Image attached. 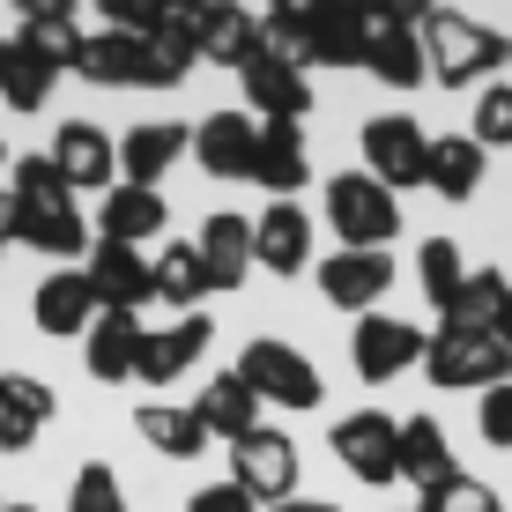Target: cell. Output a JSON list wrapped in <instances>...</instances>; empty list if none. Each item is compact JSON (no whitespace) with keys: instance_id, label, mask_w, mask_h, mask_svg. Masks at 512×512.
Returning a JSON list of instances; mask_svg holds the SVG:
<instances>
[{"instance_id":"38","label":"cell","mask_w":512,"mask_h":512,"mask_svg":"<svg viewBox=\"0 0 512 512\" xmlns=\"http://www.w3.org/2000/svg\"><path fill=\"white\" fill-rule=\"evenodd\" d=\"M475 141H483V149H512V82L475 97Z\"/></svg>"},{"instance_id":"4","label":"cell","mask_w":512,"mask_h":512,"mask_svg":"<svg viewBox=\"0 0 512 512\" xmlns=\"http://www.w3.org/2000/svg\"><path fill=\"white\" fill-rule=\"evenodd\" d=\"M75 75H82V82H97V90H179L186 67H171L149 38H127V30H97V38H82Z\"/></svg>"},{"instance_id":"19","label":"cell","mask_w":512,"mask_h":512,"mask_svg":"<svg viewBox=\"0 0 512 512\" xmlns=\"http://www.w3.org/2000/svg\"><path fill=\"white\" fill-rule=\"evenodd\" d=\"M179 156H193V134L179 127V119H141L134 134H119V171H127V186L156 193V179H171Z\"/></svg>"},{"instance_id":"8","label":"cell","mask_w":512,"mask_h":512,"mask_svg":"<svg viewBox=\"0 0 512 512\" xmlns=\"http://www.w3.org/2000/svg\"><path fill=\"white\" fill-rule=\"evenodd\" d=\"M297 30H305V67H364L372 60V15L349 8V0H305Z\"/></svg>"},{"instance_id":"29","label":"cell","mask_w":512,"mask_h":512,"mask_svg":"<svg viewBox=\"0 0 512 512\" xmlns=\"http://www.w3.org/2000/svg\"><path fill=\"white\" fill-rule=\"evenodd\" d=\"M446 475H453V446L438 431V416H409L401 423V446H394V483H416V498H423Z\"/></svg>"},{"instance_id":"25","label":"cell","mask_w":512,"mask_h":512,"mask_svg":"<svg viewBox=\"0 0 512 512\" xmlns=\"http://www.w3.org/2000/svg\"><path fill=\"white\" fill-rule=\"evenodd\" d=\"M141 342H149L141 312H97V327L82 334V349H90V379H97V386H119V379H134V364H141Z\"/></svg>"},{"instance_id":"48","label":"cell","mask_w":512,"mask_h":512,"mask_svg":"<svg viewBox=\"0 0 512 512\" xmlns=\"http://www.w3.org/2000/svg\"><path fill=\"white\" fill-rule=\"evenodd\" d=\"M409 512H416V505H409Z\"/></svg>"},{"instance_id":"13","label":"cell","mask_w":512,"mask_h":512,"mask_svg":"<svg viewBox=\"0 0 512 512\" xmlns=\"http://www.w3.org/2000/svg\"><path fill=\"white\" fill-rule=\"evenodd\" d=\"M245 104L260 112V127H305V112H312V82H305V67H290V60H253L245 67Z\"/></svg>"},{"instance_id":"44","label":"cell","mask_w":512,"mask_h":512,"mask_svg":"<svg viewBox=\"0 0 512 512\" xmlns=\"http://www.w3.org/2000/svg\"><path fill=\"white\" fill-rule=\"evenodd\" d=\"M0 245H8V186H0Z\"/></svg>"},{"instance_id":"36","label":"cell","mask_w":512,"mask_h":512,"mask_svg":"<svg viewBox=\"0 0 512 512\" xmlns=\"http://www.w3.org/2000/svg\"><path fill=\"white\" fill-rule=\"evenodd\" d=\"M461 275H468V260H461V245H453V238H423L416 245V282H423L431 305H446V297L461 290Z\"/></svg>"},{"instance_id":"15","label":"cell","mask_w":512,"mask_h":512,"mask_svg":"<svg viewBox=\"0 0 512 512\" xmlns=\"http://www.w3.org/2000/svg\"><path fill=\"white\" fill-rule=\"evenodd\" d=\"M253 268H268V275L312 268V216L297 201H268V216H253Z\"/></svg>"},{"instance_id":"18","label":"cell","mask_w":512,"mask_h":512,"mask_svg":"<svg viewBox=\"0 0 512 512\" xmlns=\"http://www.w3.org/2000/svg\"><path fill=\"white\" fill-rule=\"evenodd\" d=\"M423 15V8H416ZM416 15L409 8H386V15H372V75L386 82V90H416L431 67H423V38H416Z\"/></svg>"},{"instance_id":"23","label":"cell","mask_w":512,"mask_h":512,"mask_svg":"<svg viewBox=\"0 0 512 512\" xmlns=\"http://www.w3.org/2000/svg\"><path fill=\"white\" fill-rule=\"evenodd\" d=\"M193 253H201V268H208V297L238 290V282L253 275V216H208L201 238H193Z\"/></svg>"},{"instance_id":"14","label":"cell","mask_w":512,"mask_h":512,"mask_svg":"<svg viewBox=\"0 0 512 512\" xmlns=\"http://www.w3.org/2000/svg\"><path fill=\"white\" fill-rule=\"evenodd\" d=\"M82 275H90V290H97V312H141V305H156V297H149V253H134V245L97 238Z\"/></svg>"},{"instance_id":"42","label":"cell","mask_w":512,"mask_h":512,"mask_svg":"<svg viewBox=\"0 0 512 512\" xmlns=\"http://www.w3.org/2000/svg\"><path fill=\"white\" fill-rule=\"evenodd\" d=\"M490 334H498V342L512 349V290H505V305H498V320H490Z\"/></svg>"},{"instance_id":"26","label":"cell","mask_w":512,"mask_h":512,"mask_svg":"<svg viewBox=\"0 0 512 512\" xmlns=\"http://www.w3.org/2000/svg\"><path fill=\"white\" fill-rule=\"evenodd\" d=\"M52 386L45 379H23V372H8V386H0V453H30L38 446V431L52 423Z\"/></svg>"},{"instance_id":"20","label":"cell","mask_w":512,"mask_h":512,"mask_svg":"<svg viewBox=\"0 0 512 512\" xmlns=\"http://www.w3.org/2000/svg\"><path fill=\"white\" fill-rule=\"evenodd\" d=\"M320 290H327V305L364 320L394 290V253H334V260H320Z\"/></svg>"},{"instance_id":"6","label":"cell","mask_w":512,"mask_h":512,"mask_svg":"<svg viewBox=\"0 0 512 512\" xmlns=\"http://www.w3.org/2000/svg\"><path fill=\"white\" fill-rule=\"evenodd\" d=\"M8 238L15 245H30V253H45V260H75V253H90V223H82V208H75V193H23V201H15L8 193Z\"/></svg>"},{"instance_id":"32","label":"cell","mask_w":512,"mask_h":512,"mask_svg":"<svg viewBox=\"0 0 512 512\" xmlns=\"http://www.w3.org/2000/svg\"><path fill=\"white\" fill-rule=\"evenodd\" d=\"M149 297H156V305H171V312H201L208 268H201V253H193V238H186V245L171 238L164 253L149 260Z\"/></svg>"},{"instance_id":"12","label":"cell","mask_w":512,"mask_h":512,"mask_svg":"<svg viewBox=\"0 0 512 512\" xmlns=\"http://www.w3.org/2000/svg\"><path fill=\"white\" fill-rule=\"evenodd\" d=\"M334 461H342L357 483H394V446H401V423L386 409H357V416H334L327 431Z\"/></svg>"},{"instance_id":"7","label":"cell","mask_w":512,"mask_h":512,"mask_svg":"<svg viewBox=\"0 0 512 512\" xmlns=\"http://www.w3.org/2000/svg\"><path fill=\"white\" fill-rule=\"evenodd\" d=\"M297 475H305V461H297V438H290V431H275V423H260V431H245L238 446H231V483L253 490V505H260V512L305 498V490H297Z\"/></svg>"},{"instance_id":"21","label":"cell","mask_w":512,"mask_h":512,"mask_svg":"<svg viewBox=\"0 0 512 512\" xmlns=\"http://www.w3.org/2000/svg\"><path fill=\"white\" fill-rule=\"evenodd\" d=\"M201 60L216 67H253L268 60V38H260V15L253 8H223V0H201Z\"/></svg>"},{"instance_id":"3","label":"cell","mask_w":512,"mask_h":512,"mask_svg":"<svg viewBox=\"0 0 512 512\" xmlns=\"http://www.w3.org/2000/svg\"><path fill=\"white\" fill-rule=\"evenodd\" d=\"M327 223L334 238H342V253H386V245L401 238V201L386 193L372 171H342V179H327Z\"/></svg>"},{"instance_id":"46","label":"cell","mask_w":512,"mask_h":512,"mask_svg":"<svg viewBox=\"0 0 512 512\" xmlns=\"http://www.w3.org/2000/svg\"><path fill=\"white\" fill-rule=\"evenodd\" d=\"M0 171H8V149H0Z\"/></svg>"},{"instance_id":"5","label":"cell","mask_w":512,"mask_h":512,"mask_svg":"<svg viewBox=\"0 0 512 512\" xmlns=\"http://www.w3.org/2000/svg\"><path fill=\"white\" fill-rule=\"evenodd\" d=\"M238 379L253 386V401L260 409H290V416H305V409H320V372H312V357H297L290 342H275V334H260V342H245L238 349Z\"/></svg>"},{"instance_id":"43","label":"cell","mask_w":512,"mask_h":512,"mask_svg":"<svg viewBox=\"0 0 512 512\" xmlns=\"http://www.w3.org/2000/svg\"><path fill=\"white\" fill-rule=\"evenodd\" d=\"M275 512H342V505H327V498H290V505H275Z\"/></svg>"},{"instance_id":"47","label":"cell","mask_w":512,"mask_h":512,"mask_svg":"<svg viewBox=\"0 0 512 512\" xmlns=\"http://www.w3.org/2000/svg\"><path fill=\"white\" fill-rule=\"evenodd\" d=\"M0 386H8V372H0Z\"/></svg>"},{"instance_id":"31","label":"cell","mask_w":512,"mask_h":512,"mask_svg":"<svg viewBox=\"0 0 512 512\" xmlns=\"http://www.w3.org/2000/svg\"><path fill=\"white\" fill-rule=\"evenodd\" d=\"M483 164H490V149H483L475 134H438V141H431V171H423V186H431L438 201H475Z\"/></svg>"},{"instance_id":"45","label":"cell","mask_w":512,"mask_h":512,"mask_svg":"<svg viewBox=\"0 0 512 512\" xmlns=\"http://www.w3.org/2000/svg\"><path fill=\"white\" fill-rule=\"evenodd\" d=\"M0 512H38V505H0Z\"/></svg>"},{"instance_id":"39","label":"cell","mask_w":512,"mask_h":512,"mask_svg":"<svg viewBox=\"0 0 512 512\" xmlns=\"http://www.w3.org/2000/svg\"><path fill=\"white\" fill-rule=\"evenodd\" d=\"M67 512H127V498H119V475L104 468V461H90L75 475V498H67Z\"/></svg>"},{"instance_id":"11","label":"cell","mask_w":512,"mask_h":512,"mask_svg":"<svg viewBox=\"0 0 512 512\" xmlns=\"http://www.w3.org/2000/svg\"><path fill=\"white\" fill-rule=\"evenodd\" d=\"M364 171L394 193V186H423V171H431V134L416 127V119L386 112V119H364Z\"/></svg>"},{"instance_id":"41","label":"cell","mask_w":512,"mask_h":512,"mask_svg":"<svg viewBox=\"0 0 512 512\" xmlns=\"http://www.w3.org/2000/svg\"><path fill=\"white\" fill-rule=\"evenodd\" d=\"M186 512H260V505H253V490H245V483L223 475V483H201V490H193Z\"/></svg>"},{"instance_id":"9","label":"cell","mask_w":512,"mask_h":512,"mask_svg":"<svg viewBox=\"0 0 512 512\" xmlns=\"http://www.w3.org/2000/svg\"><path fill=\"white\" fill-rule=\"evenodd\" d=\"M45 164L60 171L67 193H112L119 186V141L104 134V127H90V119H60Z\"/></svg>"},{"instance_id":"28","label":"cell","mask_w":512,"mask_h":512,"mask_svg":"<svg viewBox=\"0 0 512 512\" xmlns=\"http://www.w3.org/2000/svg\"><path fill=\"white\" fill-rule=\"evenodd\" d=\"M193 416H201V431L223 438V446H238L245 431H260V401H253V386H245L238 372H216V379H208L201 401H193Z\"/></svg>"},{"instance_id":"24","label":"cell","mask_w":512,"mask_h":512,"mask_svg":"<svg viewBox=\"0 0 512 512\" xmlns=\"http://www.w3.org/2000/svg\"><path fill=\"white\" fill-rule=\"evenodd\" d=\"M164 223H171V208H164V193H149V186H127V179H119V186L97 201V238L134 245V253H141V238H164Z\"/></svg>"},{"instance_id":"35","label":"cell","mask_w":512,"mask_h":512,"mask_svg":"<svg viewBox=\"0 0 512 512\" xmlns=\"http://www.w3.org/2000/svg\"><path fill=\"white\" fill-rule=\"evenodd\" d=\"M134 431L149 438L164 461H193V453L208 446V431H201V416H193V401H186V409H171V401H149V409L134 416Z\"/></svg>"},{"instance_id":"27","label":"cell","mask_w":512,"mask_h":512,"mask_svg":"<svg viewBox=\"0 0 512 512\" xmlns=\"http://www.w3.org/2000/svg\"><path fill=\"white\" fill-rule=\"evenodd\" d=\"M15 38L38 52L52 75L82 60V23H75V8H67V0H23V30H15Z\"/></svg>"},{"instance_id":"10","label":"cell","mask_w":512,"mask_h":512,"mask_svg":"<svg viewBox=\"0 0 512 512\" xmlns=\"http://www.w3.org/2000/svg\"><path fill=\"white\" fill-rule=\"evenodd\" d=\"M423 334L416 320H386V312H364L357 334H349V364H357V379L364 386H386V379H401L409 364H423Z\"/></svg>"},{"instance_id":"2","label":"cell","mask_w":512,"mask_h":512,"mask_svg":"<svg viewBox=\"0 0 512 512\" xmlns=\"http://www.w3.org/2000/svg\"><path fill=\"white\" fill-rule=\"evenodd\" d=\"M423 379L438 394H490V386L512 379V349L498 334H475V327H438L423 342Z\"/></svg>"},{"instance_id":"40","label":"cell","mask_w":512,"mask_h":512,"mask_svg":"<svg viewBox=\"0 0 512 512\" xmlns=\"http://www.w3.org/2000/svg\"><path fill=\"white\" fill-rule=\"evenodd\" d=\"M475 431H483L498 453H512V379H505V386H490V394L475 401Z\"/></svg>"},{"instance_id":"37","label":"cell","mask_w":512,"mask_h":512,"mask_svg":"<svg viewBox=\"0 0 512 512\" xmlns=\"http://www.w3.org/2000/svg\"><path fill=\"white\" fill-rule=\"evenodd\" d=\"M416 512H498V490H490L483 475H461V468H453L446 483H431V490L416 498Z\"/></svg>"},{"instance_id":"16","label":"cell","mask_w":512,"mask_h":512,"mask_svg":"<svg viewBox=\"0 0 512 512\" xmlns=\"http://www.w3.org/2000/svg\"><path fill=\"white\" fill-rule=\"evenodd\" d=\"M208 342H216V320L208 312H179L164 334H149L141 342V364H134V379H149V386H171L179 372H193V364L208 357Z\"/></svg>"},{"instance_id":"22","label":"cell","mask_w":512,"mask_h":512,"mask_svg":"<svg viewBox=\"0 0 512 512\" xmlns=\"http://www.w3.org/2000/svg\"><path fill=\"white\" fill-rule=\"evenodd\" d=\"M30 320H38V334H90L97 327V290H90V275L82 268H52L38 282V305H30Z\"/></svg>"},{"instance_id":"30","label":"cell","mask_w":512,"mask_h":512,"mask_svg":"<svg viewBox=\"0 0 512 512\" xmlns=\"http://www.w3.org/2000/svg\"><path fill=\"white\" fill-rule=\"evenodd\" d=\"M312 179V156H305V127H260L253 149V186H268L275 201H297V186Z\"/></svg>"},{"instance_id":"1","label":"cell","mask_w":512,"mask_h":512,"mask_svg":"<svg viewBox=\"0 0 512 512\" xmlns=\"http://www.w3.org/2000/svg\"><path fill=\"white\" fill-rule=\"evenodd\" d=\"M416 38H423L431 82H446V90H475L483 75L512 67V38H498L490 23H475V15H461V8H423Z\"/></svg>"},{"instance_id":"34","label":"cell","mask_w":512,"mask_h":512,"mask_svg":"<svg viewBox=\"0 0 512 512\" xmlns=\"http://www.w3.org/2000/svg\"><path fill=\"white\" fill-rule=\"evenodd\" d=\"M45 97H52V67L23 38H0V104H15V112H45Z\"/></svg>"},{"instance_id":"33","label":"cell","mask_w":512,"mask_h":512,"mask_svg":"<svg viewBox=\"0 0 512 512\" xmlns=\"http://www.w3.org/2000/svg\"><path fill=\"white\" fill-rule=\"evenodd\" d=\"M505 290H512V275H505V268H468V275H461V290L438 305V320H446V327H475V334H490V320H498V305H505Z\"/></svg>"},{"instance_id":"17","label":"cell","mask_w":512,"mask_h":512,"mask_svg":"<svg viewBox=\"0 0 512 512\" xmlns=\"http://www.w3.org/2000/svg\"><path fill=\"white\" fill-rule=\"evenodd\" d=\"M253 149H260V119H238V112H208L193 127V164L208 179H253Z\"/></svg>"}]
</instances>
